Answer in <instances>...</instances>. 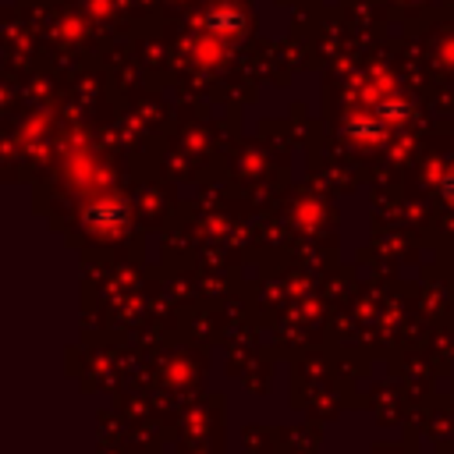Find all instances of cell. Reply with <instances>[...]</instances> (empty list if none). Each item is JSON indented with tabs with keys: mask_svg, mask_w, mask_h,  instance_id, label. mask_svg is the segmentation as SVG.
I'll use <instances>...</instances> for the list:
<instances>
[{
	"mask_svg": "<svg viewBox=\"0 0 454 454\" xmlns=\"http://www.w3.org/2000/svg\"><path fill=\"white\" fill-rule=\"evenodd\" d=\"M443 195H447V202H454V170L443 177Z\"/></svg>",
	"mask_w": 454,
	"mask_h": 454,
	"instance_id": "6da1fadb",
	"label": "cell"
}]
</instances>
